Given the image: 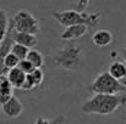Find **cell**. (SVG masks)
Listing matches in <instances>:
<instances>
[{"label":"cell","instance_id":"cell-1","mask_svg":"<svg viewBox=\"0 0 126 124\" xmlns=\"http://www.w3.org/2000/svg\"><path fill=\"white\" fill-rule=\"evenodd\" d=\"M126 103V95H107V94H94L92 97L86 100L82 103V112L86 114H99L109 116L115 112L120 106Z\"/></svg>","mask_w":126,"mask_h":124},{"label":"cell","instance_id":"cell-2","mask_svg":"<svg viewBox=\"0 0 126 124\" xmlns=\"http://www.w3.org/2000/svg\"><path fill=\"white\" fill-rule=\"evenodd\" d=\"M53 17L64 27L75 26V24H86L88 28L95 27L100 22V12L87 13L77 10H65L53 12Z\"/></svg>","mask_w":126,"mask_h":124},{"label":"cell","instance_id":"cell-3","mask_svg":"<svg viewBox=\"0 0 126 124\" xmlns=\"http://www.w3.org/2000/svg\"><path fill=\"white\" fill-rule=\"evenodd\" d=\"M51 62L58 68L74 71L82 63V49L75 44L66 45L51 56Z\"/></svg>","mask_w":126,"mask_h":124},{"label":"cell","instance_id":"cell-4","mask_svg":"<svg viewBox=\"0 0 126 124\" xmlns=\"http://www.w3.org/2000/svg\"><path fill=\"white\" fill-rule=\"evenodd\" d=\"M88 90L93 94H107V95H116L125 92L126 88L123 82L113 78L108 72L99 73L93 82L89 84Z\"/></svg>","mask_w":126,"mask_h":124},{"label":"cell","instance_id":"cell-5","mask_svg":"<svg viewBox=\"0 0 126 124\" xmlns=\"http://www.w3.org/2000/svg\"><path fill=\"white\" fill-rule=\"evenodd\" d=\"M10 23L12 24L14 31L21 33H30L37 34L41 31V23L37 17H34L28 10H18L11 18Z\"/></svg>","mask_w":126,"mask_h":124},{"label":"cell","instance_id":"cell-6","mask_svg":"<svg viewBox=\"0 0 126 124\" xmlns=\"http://www.w3.org/2000/svg\"><path fill=\"white\" fill-rule=\"evenodd\" d=\"M0 110L7 118H17L23 112V105L18 97L12 95L7 101H5L0 106Z\"/></svg>","mask_w":126,"mask_h":124},{"label":"cell","instance_id":"cell-7","mask_svg":"<svg viewBox=\"0 0 126 124\" xmlns=\"http://www.w3.org/2000/svg\"><path fill=\"white\" fill-rule=\"evenodd\" d=\"M9 24H10V27H11V37H12L14 43L20 44V45H23V46L28 47L30 50L33 49L34 46H37V44H38V38H37V35L30 34V33H21V32L14 31L12 24L10 23V20H9Z\"/></svg>","mask_w":126,"mask_h":124},{"label":"cell","instance_id":"cell-8","mask_svg":"<svg viewBox=\"0 0 126 124\" xmlns=\"http://www.w3.org/2000/svg\"><path fill=\"white\" fill-rule=\"evenodd\" d=\"M12 44H14V40L11 37V27L9 24L7 33H6L5 38L0 41V76H6V73H7V69L4 65V60H5L6 55L10 52Z\"/></svg>","mask_w":126,"mask_h":124},{"label":"cell","instance_id":"cell-9","mask_svg":"<svg viewBox=\"0 0 126 124\" xmlns=\"http://www.w3.org/2000/svg\"><path fill=\"white\" fill-rule=\"evenodd\" d=\"M88 27L86 24H75V26H69L65 28V31L60 34L61 40H75L81 37L86 35L88 33Z\"/></svg>","mask_w":126,"mask_h":124},{"label":"cell","instance_id":"cell-10","mask_svg":"<svg viewBox=\"0 0 126 124\" xmlns=\"http://www.w3.org/2000/svg\"><path fill=\"white\" fill-rule=\"evenodd\" d=\"M26 76L27 74H25L18 67H15L12 69H9L5 77L14 89H22V85L26 80Z\"/></svg>","mask_w":126,"mask_h":124},{"label":"cell","instance_id":"cell-11","mask_svg":"<svg viewBox=\"0 0 126 124\" xmlns=\"http://www.w3.org/2000/svg\"><path fill=\"white\" fill-rule=\"evenodd\" d=\"M113 34L107 31V29H99L95 33H93L91 41L94 46H98V47H104V46H108L113 43Z\"/></svg>","mask_w":126,"mask_h":124},{"label":"cell","instance_id":"cell-12","mask_svg":"<svg viewBox=\"0 0 126 124\" xmlns=\"http://www.w3.org/2000/svg\"><path fill=\"white\" fill-rule=\"evenodd\" d=\"M108 73L116 80H124L126 78V63L124 61H113L109 65Z\"/></svg>","mask_w":126,"mask_h":124},{"label":"cell","instance_id":"cell-13","mask_svg":"<svg viewBox=\"0 0 126 124\" xmlns=\"http://www.w3.org/2000/svg\"><path fill=\"white\" fill-rule=\"evenodd\" d=\"M12 90L14 88L11 86V84L9 83L5 76H2L1 83H0V106L12 96Z\"/></svg>","mask_w":126,"mask_h":124},{"label":"cell","instance_id":"cell-14","mask_svg":"<svg viewBox=\"0 0 126 124\" xmlns=\"http://www.w3.org/2000/svg\"><path fill=\"white\" fill-rule=\"evenodd\" d=\"M26 60H28L36 68H42L43 63H44V57H43L42 52L36 50V49H31L28 51Z\"/></svg>","mask_w":126,"mask_h":124},{"label":"cell","instance_id":"cell-15","mask_svg":"<svg viewBox=\"0 0 126 124\" xmlns=\"http://www.w3.org/2000/svg\"><path fill=\"white\" fill-rule=\"evenodd\" d=\"M9 28V17L5 10L0 9V41L2 40L7 33Z\"/></svg>","mask_w":126,"mask_h":124},{"label":"cell","instance_id":"cell-16","mask_svg":"<svg viewBox=\"0 0 126 124\" xmlns=\"http://www.w3.org/2000/svg\"><path fill=\"white\" fill-rule=\"evenodd\" d=\"M28 51H30L28 47H26V46H23V45H20V44H16V43L12 44L11 50H10V52H12L15 56H17V58H18L20 61H21V60H25V58L27 57Z\"/></svg>","mask_w":126,"mask_h":124},{"label":"cell","instance_id":"cell-17","mask_svg":"<svg viewBox=\"0 0 126 124\" xmlns=\"http://www.w3.org/2000/svg\"><path fill=\"white\" fill-rule=\"evenodd\" d=\"M27 76L30 77V79H31L32 84L34 85V88L39 86L44 82V73H43V71L41 68H36L31 74H27Z\"/></svg>","mask_w":126,"mask_h":124},{"label":"cell","instance_id":"cell-18","mask_svg":"<svg viewBox=\"0 0 126 124\" xmlns=\"http://www.w3.org/2000/svg\"><path fill=\"white\" fill-rule=\"evenodd\" d=\"M18 63H20V60H18L17 56H15L12 52H9V54L6 55L5 60H4V65H5V67H6L7 71H9V69H12V68H15V67H17Z\"/></svg>","mask_w":126,"mask_h":124},{"label":"cell","instance_id":"cell-19","mask_svg":"<svg viewBox=\"0 0 126 124\" xmlns=\"http://www.w3.org/2000/svg\"><path fill=\"white\" fill-rule=\"evenodd\" d=\"M17 67H18L25 74H31V73L36 69V67H34L28 60H26V58H25V60H21Z\"/></svg>","mask_w":126,"mask_h":124},{"label":"cell","instance_id":"cell-20","mask_svg":"<svg viewBox=\"0 0 126 124\" xmlns=\"http://www.w3.org/2000/svg\"><path fill=\"white\" fill-rule=\"evenodd\" d=\"M64 117L63 116H59V117H56V118H54V119H45V118H43V117H38L37 119H36V123L34 124H63L64 122Z\"/></svg>","mask_w":126,"mask_h":124},{"label":"cell","instance_id":"cell-21","mask_svg":"<svg viewBox=\"0 0 126 124\" xmlns=\"http://www.w3.org/2000/svg\"><path fill=\"white\" fill-rule=\"evenodd\" d=\"M89 2H91V0H79L76 10L77 11H84L87 9V6L89 5Z\"/></svg>","mask_w":126,"mask_h":124},{"label":"cell","instance_id":"cell-22","mask_svg":"<svg viewBox=\"0 0 126 124\" xmlns=\"http://www.w3.org/2000/svg\"><path fill=\"white\" fill-rule=\"evenodd\" d=\"M120 54H121V57H123V61L126 63V47L124 49H121V51H120Z\"/></svg>","mask_w":126,"mask_h":124},{"label":"cell","instance_id":"cell-23","mask_svg":"<svg viewBox=\"0 0 126 124\" xmlns=\"http://www.w3.org/2000/svg\"><path fill=\"white\" fill-rule=\"evenodd\" d=\"M116 55H118V52H111V57H113V58L116 57Z\"/></svg>","mask_w":126,"mask_h":124},{"label":"cell","instance_id":"cell-24","mask_svg":"<svg viewBox=\"0 0 126 124\" xmlns=\"http://www.w3.org/2000/svg\"><path fill=\"white\" fill-rule=\"evenodd\" d=\"M123 84L125 85V88H126V79H124V80H123Z\"/></svg>","mask_w":126,"mask_h":124},{"label":"cell","instance_id":"cell-25","mask_svg":"<svg viewBox=\"0 0 126 124\" xmlns=\"http://www.w3.org/2000/svg\"><path fill=\"white\" fill-rule=\"evenodd\" d=\"M1 78H2V76H0V83H1Z\"/></svg>","mask_w":126,"mask_h":124}]
</instances>
